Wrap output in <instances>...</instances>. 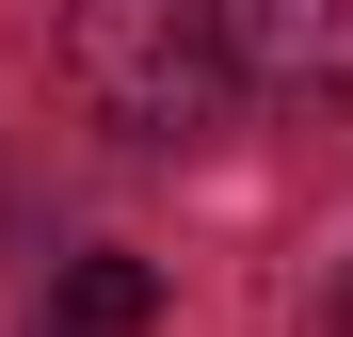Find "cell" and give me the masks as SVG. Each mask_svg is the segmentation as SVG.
<instances>
[{"label":"cell","instance_id":"3957f363","mask_svg":"<svg viewBox=\"0 0 353 337\" xmlns=\"http://www.w3.org/2000/svg\"><path fill=\"white\" fill-rule=\"evenodd\" d=\"M145 321H161V273L97 241V257H65V289H48V321H32V337H145Z\"/></svg>","mask_w":353,"mask_h":337},{"label":"cell","instance_id":"7a4b0ae2","mask_svg":"<svg viewBox=\"0 0 353 337\" xmlns=\"http://www.w3.org/2000/svg\"><path fill=\"white\" fill-rule=\"evenodd\" d=\"M241 96H353V0H209Z\"/></svg>","mask_w":353,"mask_h":337},{"label":"cell","instance_id":"6da1fadb","mask_svg":"<svg viewBox=\"0 0 353 337\" xmlns=\"http://www.w3.org/2000/svg\"><path fill=\"white\" fill-rule=\"evenodd\" d=\"M65 96L112 145H209L241 96V48L209 0H65Z\"/></svg>","mask_w":353,"mask_h":337}]
</instances>
